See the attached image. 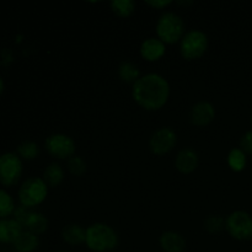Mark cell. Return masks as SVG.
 <instances>
[{
    "instance_id": "1",
    "label": "cell",
    "mask_w": 252,
    "mask_h": 252,
    "mask_svg": "<svg viewBox=\"0 0 252 252\" xmlns=\"http://www.w3.org/2000/svg\"><path fill=\"white\" fill-rule=\"evenodd\" d=\"M133 100L147 111H158L169 101V81L160 74L143 75L133 84Z\"/></svg>"
},
{
    "instance_id": "2",
    "label": "cell",
    "mask_w": 252,
    "mask_h": 252,
    "mask_svg": "<svg viewBox=\"0 0 252 252\" xmlns=\"http://www.w3.org/2000/svg\"><path fill=\"white\" fill-rule=\"evenodd\" d=\"M117 233L112 226L96 223L86 229L85 245L93 252H110L118 246Z\"/></svg>"
},
{
    "instance_id": "3",
    "label": "cell",
    "mask_w": 252,
    "mask_h": 252,
    "mask_svg": "<svg viewBox=\"0 0 252 252\" xmlns=\"http://www.w3.org/2000/svg\"><path fill=\"white\" fill-rule=\"evenodd\" d=\"M48 196V185L41 177L32 176L25 180L17 191L20 206L31 209L46 201Z\"/></svg>"
},
{
    "instance_id": "4",
    "label": "cell",
    "mask_w": 252,
    "mask_h": 252,
    "mask_svg": "<svg viewBox=\"0 0 252 252\" xmlns=\"http://www.w3.org/2000/svg\"><path fill=\"white\" fill-rule=\"evenodd\" d=\"M158 38L165 44H175L185 36V22L175 12H165L157 22Z\"/></svg>"
},
{
    "instance_id": "5",
    "label": "cell",
    "mask_w": 252,
    "mask_h": 252,
    "mask_svg": "<svg viewBox=\"0 0 252 252\" xmlns=\"http://www.w3.org/2000/svg\"><path fill=\"white\" fill-rule=\"evenodd\" d=\"M207 49H208V37L199 30H192L185 33L180 42L181 56L187 61H196L201 58Z\"/></svg>"
},
{
    "instance_id": "6",
    "label": "cell",
    "mask_w": 252,
    "mask_h": 252,
    "mask_svg": "<svg viewBox=\"0 0 252 252\" xmlns=\"http://www.w3.org/2000/svg\"><path fill=\"white\" fill-rule=\"evenodd\" d=\"M22 171V159L16 153L7 152L0 155V184L2 186H15L21 179Z\"/></svg>"
},
{
    "instance_id": "7",
    "label": "cell",
    "mask_w": 252,
    "mask_h": 252,
    "mask_svg": "<svg viewBox=\"0 0 252 252\" xmlns=\"http://www.w3.org/2000/svg\"><path fill=\"white\" fill-rule=\"evenodd\" d=\"M225 229L229 235L239 241L252 239V216L245 211H235L225 219Z\"/></svg>"
},
{
    "instance_id": "8",
    "label": "cell",
    "mask_w": 252,
    "mask_h": 252,
    "mask_svg": "<svg viewBox=\"0 0 252 252\" xmlns=\"http://www.w3.org/2000/svg\"><path fill=\"white\" fill-rule=\"evenodd\" d=\"M44 147L52 157L59 160L71 159L75 154V142L73 138L63 133L49 135L46 139Z\"/></svg>"
},
{
    "instance_id": "9",
    "label": "cell",
    "mask_w": 252,
    "mask_h": 252,
    "mask_svg": "<svg viewBox=\"0 0 252 252\" xmlns=\"http://www.w3.org/2000/svg\"><path fill=\"white\" fill-rule=\"evenodd\" d=\"M177 143V134L172 128L162 127L153 133L149 139V148L153 154L165 155L171 152Z\"/></svg>"
},
{
    "instance_id": "10",
    "label": "cell",
    "mask_w": 252,
    "mask_h": 252,
    "mask_svg": "<svg viewBox=\"0 0 252 252\" xmlns=\"http://www.w3.org/2000/svg\"><path fill=\"white\" fill-rule=\"evenodd\" d=\"M216 117V108L208 101H201L191 108L189 121L196 127H206Z\"/></svg>"
},
{
    "instance_id": "11",
    "label": "cell",
    "mask_w": 252,
    "mask_h": 252,
    "mask_svg": "<svg viewBox=\"0 0 252 252\" xmlns=\"http://www.w3.org/2000/svg\"><path fill=\"white\" fill-rule=\"evenodd\" d=\"M199 157L198 153L192 148H185L180 150L175 159V167L179 170L181 174H191L198 167Z\"/></svg>"
},
{
    "instance_id": "12",
    "label": "cell",
    "mask_w": 252,
    "mask_h": 252,
    "mask_svg": "<svg viewBox=\"0 0 252 252\" xmlns=\"http://www.w3.org/2000/svg\"><path fill=\"white\" fill-rule=\"evenodd\" d=\"M24 231L21 224L14 218L0 219V244L12 245Z\"/></svg>"
},
{
    "instance_id": "13",
    "label": "cell",
    "mask_w": 252,
    "mask_h": 252,
    "mask_svg": "<svg viewBox=\"0 0 252 252\" xmlns=\"http://www.w3.org/2000/svg\"><path fill=\"white\" fill-rule=\"evenodd\" d=\"M166 52L164 42L159 38H148L140 46V56L148 62H157L162 58Z\"/></svg>"
},
{
    "instance_id": "14",
    "label": "cell",
    "mask_w": 252,
    "mask_h": 252,
    "mask_svg": "<svg viewBox=\"0 0 252 252\" xmlns=\"http://www.w3.org/2000/svg\"><path fill=\"white\" fill-rule=\"evenodd\" d=\"M160 246L164 252H185L187 243L176 231H165L160 236Z\"/></svg>"
},
{
    "instance_id": "15",
    "label": "cell",
    "mask_w": 252,
    "mask_h": 252,
    "mask_svg": "<svg viewBox=\"0 0 252 252\" xmlns=\"http://www.w3.org/2000/svg\"><path fill=\"white\" fill-rule=\"evenodd\" d=\"M48 229V219L44 214L39 213V212H30L29 217H27L26 221L24 224V230L33 233L36 235H41V234L46 233Z\"/></svg>"
},
{
    "instance_id": "16",
    "label": "cell",
    "mask_w": 252,
    "mask_h": 252,
    "mask_svg": "<svg viewBox=\"0 0 252 252\" xmlns=\"http://www.w3.org/2000/svg\"><path fill=\"white\" fill-rule=\"evenodd\" d=\"M15 252H34L39 248V236L24 230L17 240L12 244Z\"/></svg>"
},
{
    "instance_id": "17",
    "label": "cell",
    "mask_w": 252,
    "mask_h": 252,
    "mask_svg": "<svg viewBox=\"0 0 252 252\" xmlns=\"http://www.w3.org/2000/svg\"><path fill=\"white\" fill-rule=\"evenodd\" d=\"M62 238L71 246L81 245V244H85L86 229H84L79 224H69L62 231Z\"/></svg>"
},
{
    "instance_id": "18",
    "label": "cell",
    "mask_w": 252,
    "mask_h": 252,
    "mask_svg": "<svg viewBox=\"0 0 252 252\" xmlns=\"http://www.w3.org/2000/svg\"><path fill=\"white\" fill-rule=\"evenodd\" d=\"M43 180L48 185V187L59 186L64 180V171L61 165L56 162L48 165L43 172Z\"/></svg>"
},
{
    "instance_id": "19",
    "label": "cell",
    "mask_w": 252,
    "mask_h": 252,
    "mask_svg": "<svg viewBox=\"0 0 252 252\" xmlns=\"http://www.w3.org/2000/svg\"><path fill=\"white\" fill-rule=\"evenodd\" d=\"M248 158L240 148H234L228 154V165L233 171L241 172L246 167Z\"/></svg>"
},
{
    "instance_id": "20",
    "label": "cell",
    "mask_w": 252,
    "mask_h": 252,
    "mask_svg": "<svg viewBox=\"0 0 252 252\" xmlns=\"http://www.w3.org/2000/svg\"><path fill=\"white\" fill-rule=\"evenodd\" d=\"M118 75H120L121 80L125 81V83L133 84L140 78L138 66L135 64L130 63V62H123V63H121L120 68H118Z\"/></svg>"
},
{
    "instance_id": "21",
    "label": "cell",
    "mask_w": 252,
    "mask_h": 252,
    "mask_svg": "<svg viewBox=\"0 0 252 252\" xmlns=\"http://www.w3.org/2000/svg\"><path fill=\"white\" fill-rule=\"evenodd\" d=\"M16 209L15 201L11 197V194L4 189H0V219L9 218L12 216Z\"/></svg>"
},
{
    "instance_id": "22",
    "label": "cell",
    "mask_w": 252,
    "mask_h": 252,
    "mask_svg": "<svg viewBox=\"0 0 252 252\" xmlns=\"http://www.w3.org/2000/svg\"><path fill=\"white\" fill-rule=\"evenodd\" d=\"M111 9L117 16L129 17L135 10V2L133 0H113Z\"/></svg>"
},
{
    "instance_id": "23",
    "label": "cell",
    "mask_w": 252,
    "mask_h": 252,
    "mask_svg": "<svg viewBox=\"0 0 252 252\" xmlns=\"http://www.w3.org/2000/svg\"><path fill=\"white\" fill-rule=\"evenodd\" d=\"M16 154L21 158L22 160H33L38 157L39 148L34 142H22L21 144L17 147Z\"/></svg>"
},
{
    "instance_id": "24",
    "label": "cell",
    "mask_w": 252,
    "mask_h": 252,
    "mask_svg": "<svg viewBox=\"0 0 252 252\" xmlns=\"http://www.w3.org/2000/svg\"><path fill=\"white\" fill-rule=\"evenodd\" d=\"M204 229L211 234L220 233L225 229V219L221 216H209L204 220Z\"/></svg>"
},
{
    "instance_id": "25",
    "label": "cell",
    "mask_w": 252,
    "mask_h": 252,
    "mask_svg": "<svg viewBox=\"0 0 252 252\" xmlns=\"http://www.w3.org/2000/svg\"><path fill=\"white\" fill-rule=\"evenodd\" d=\"M68 170L74 176H81L88 170V165L81 157H73L68 160Z\"/></svg>"
},
{
    "instance_id": "26",
    "label": "cell",
    "mask_w": 252,
    "mask_h": 252,
    "mask_svg": "<svg viewBox=\"0 0 252 252\" xmlns=\"http://www.w3.org/2000/svg\"><path fill=\"white\" fill-rule=\"evenodd\" d=\"M30 212H31V209L26 208V207L17 206L16 209H15L14 214H12V216H14L15 220L19 221V223L21 224L22 228H24V224H25V221H26L27 217H29Z\"/></svg>"
},
{
    "instance_id": "27",
    "label": "cell",
    "mask_w": 252,
    "mask_h": 252,
    "mask_svg": "<svg viewBox=\"0 0 252 252\" xmlns=\"http://www.w3.org/2000/svg\"><path fill=\"white\" fill-rule=\"evenodd\" d=\"M240 149L243 150L245 154L252 155V130H250V132H246L245 134L241 137Z\"/></svg>"
},
{
    "instance_id": "28",
    "label": "cell",
    "mask_w": 252,
    "mask_h": 252,
    "mask_svg": "<svg viewBox=\"0 0 252 252\" xmlns=\"http://www.w3.org/2000/svg\"><path fill=\"white\" fill-rule=\"evenodd\" d=\"M145 4L154 9H164V7L171 5L172 1L171 0H152V1H145Z\"/></svg>"
},
{
    "instance_id": "29",
    "label": "cell",
    "mask_w": 252,
    "mask_h": 252,
    "mask_svg": "<svg viewBox=\"0 0 252 252\" xmlns=\"http://www.w3.org/2000/svg\"><path fill=\"white\" fill-rule=\"evenodd\" d=\"M11 62H12L11 51H9L7 48L2 49L1 53H0V63H1V65H9Z\"/></svg>"
},
{
    "instance_id": "30",
    "label": "cell",
    "mask_w": 252,
    "mask_h": 252,
    "mask_svg": "<svg viewBox=\"0 0 252 252\" xmlns=\"http://www.w3.org/2000/svg\"><path fill=\"white\" fill-rule=\"evenodd\" d=\"M4 90H5V83H4V80H2L1 76H0V96L2 95Z\"/></svg>"
},
{
    "instance_id": "31",
    "label": "cell",
    "mask_w": 252,
    "mask_h": 252,
    "mask_svg": "<svg viewBox=\"0 0 252 252\" xmlns=\"http://www.w3.org/2000/svg\"><path fill=\"white\" fill-rule=\"evenodd\" d=\"M56 252H70V251H63V250H62V251H56Z\"/></svg>"
},
{
    "instance_id": "32",
    "label": "cell",
    "mask_w": 252,
    "mask_h": 252,
    "mask_svg": "<svg viewBox=\"0 0 252 252\" xmlns=\"http://www.w3.org/2000/svg\"><path fill=\"white\" fill-rule=\"evenodd\" d=\"M251 121H252V116H251Z\"/></svg>"
}]
</instances>
